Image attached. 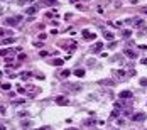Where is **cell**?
<instances>
[{"instance_id":"cell-2","label":"cell","mask_w":147,"mask_h":130,"mask_svg":"<svg viewBox=\"0 0 147 130\" xmlns=\"http://www.w3.org/2000/svg\"><path fill=\"white\" fill-rule=\"evenodd\" d=\"M118 98H120V100H128V98H132V91H128V90H124V91L118 93Z\"/></svg>"},{"instance_id":"cell-8","label":"cell","mask_w":147,"mask_h":130,"mask_svg":"<svg viewBox=\"0 0 147 130\" xmlns=\"http://www.w3.org/2000/svg\"><path fill=\"white\" fill-rule=\"evenodd\" d=\"M103 36H105V39H107V41H113V32L103 31Z\"/></svg>"},{"instance_id":"cell-28","label":"cell","mask_w":147,"mask_h":130,"mask_svg":"<svg viewBox=\"0 0 147 130\" xmlns=\"http://www.w3.org/2000/svg\"><path fill=\"white\" fill-rule=\"evenodd\" d=\"M140 63H142V64H144V66H147V57H144V59H142V61H140Z\"/></svg>"},{"instance_id":"cell-15","label":"cell","mask_w":147,"mask_h":130,"mask_svg":"<svg viewBox=\"0 0 147 130\" xmlns=\"http://www.w3.org/2000/svg\"><path fill=\"white\" fill-rule=\"evenodd\" d=\"M122 36H124V39H128L132 36V31H128V29H125L124 32H122Z\"/></svg>"},{"instance_id":"cell-7","label":"cell","mask_w":147,"mask_h":130,"mask_svg":"<svg viewBox=\"0 0 147 130\" xmlns=\"http://www.w3.org/2000/svg\"><path fill=\"white\" fill-rule=\"evenodd\" d=\"M36 12H37V7H34V5H32V7H27V9H26V14H27V15H34Z\"/></svg>"},{"instance_id":"cell-30","label":"cell","mask_w":147,"mask_h":130,"mask_svg":"<svg viewBox=\"0 0 147 130\" xmlns=\"http://www.w3.org/2000/svg\"><path fill=\"white\" fill-rule=\"evenodd\" d=\"M69 2H71V3H76V2H78V0H69Z\"/></svg>"},{"instance_id":"cell-10","label":"cell","mask_w":147,"mask_h":130,"mask_svg":"<svg viewBox=\"0 0 147 130\" xmlns=\"http://www.w3.org/2000/svg\"><path fill=\"white\" fill-rule=\"evenodd\" d=\"M96 123V118H88V120L83 122V125H86V127H90V125H95Z\"/></svg>"},{"instance_id":"cell-21","label":"cell","mask_w":147,"mask_h":130,"mask_svg":"<svg viewBox=\"0 0 147 130\" xmlns=\"http://www.w3.org/2000/svg\"><path fill=\"white\" fill-rule=\"evenodd\" d=\"M22 127H31V120H22Z\"/></svg>"},{"instance_id":"cell-12","label":"cell","mask_w":147,"mask_h":130,"mask_svg":"<svg viewBox=\"0 0 147 130\" xmlns=\"http://www.w3.org/2000/svg\"><path fill=\"white\" fill-rule=\"evenodd\" d=\"M52 66H63V64H64V61L63 59H52Z\"/></svg>"},{"instance_id":"cell-9","label":"cell","mask_w":147,"mask_h":130,"mask_svg":"<svg viewBox=\"0 0 147 130\" xmlns=\"http://www.w3.org/2000/svg\"><path fill=\"white\" fill-rule=\"evenodd\" d=\"M73 74H74V76H78V78H83L85 76V69H74Z\"/></svg>"},{"instance_id":"cell-27","label":"cell","mask_w":147,"mask_h":130,"mask_svg":"<svg viewBox=\"0 0 147 130\" xmlns=\"http://www.w3.org/2000/svg\"><path fill=\"white\" fill-rule=\"evenodd\" d=\"M37 130H52L51 127H41V128H37Z\"/></svg>"},{"instance_id":"cell-19","label":"cell","mask_w":147,"mask_h":130,"mask_svg":"<svg viewBox=\"0 0 147 130\" xmlns=\"http://www.w3.org/2000/svg\"><path fill=\"white\" fill-rule=\"evenodd\" d=\"M22 103H24V100H14V102H12L14 107H19V105H22Z\"/></svg>"},{"instance_id":"cell-20","label":"cell","mask_w":147,"mask_h":130,"mask_svg":"<svg viewBox=\"0 0 147 130\" xmlns=\"http://www.w3.org/2000/svg\"><path fill=\"white\" fill-rule=\"evenodd\" d=\"M31 76H32L31 73H22V79H24V81H27V79H29Z\"/></svg>"},{"instance_id":"cell-14","label":"cell","mask_w":147,"mask_h":130,"mask_svg":"<svg viewBox=\"0 0 147 130\" xmlns=\"http://www.w3.org/2000/svg\"><path fill=\"white\" fill-rule=\"evenodd\" d=\"M14 41H15V39H14V37H5V39H3V41H2V44H3V46H5V44H12Z\"/></svg>"},{"instance_id":"cell-4","label":"cell","mask_w":147,"mask_h":130,"mask_svg":"<svg viewBox=\"0 0 147 130\" xmlns=\"http://www.w3.org/2000/svg\"><path fill=\"white\" fill-rule=\"evenodd\" d=\"M124 54L127 57H130V59H135V57H137V51H132V49H124Z\"/></svg>"},{"instance_id":"cell-29","label":"cell","mask_w":147,"mask_h":130,"mask_svg":"<svg viewBox=\"0 0 147 130\" xmlns=\"http://www.w3.org/2000/svg\"><path fill=\"white\" fill-rule=\"evenodd\" d=\"M142 12H144V14H147V7H144V9H142Z\"/></svg>"},{"instance_id":"cell-3","label":"cell","mask_w":147,"mask_h":130,"mask_svg":"<svg viewBox=\"0 0 147 130\" xmlns=\"http://www.w3.org/2000/svg\"><path fill=\"white\" fill-rule=\"evenodd\" d=\"M132 120H134V122H144L145 120V113H142V111L134 113V115H132Z\"/></svg>"},{"instance_id":"cell-16","label":"cell","mask_w":147,"mask_h":130,"mask_svg":"<svg viewBox=\"0 0 147 130\" xmlns=\"http://www.w3.org/2000/svg\"><path fill=\"white\" fill-rule=\"evenodd\" d=\"M85 39H86V41H95V39H96V34H93V32H90V34L86 36V37H85Z\"/></svg>"},{"instance_id":"cell-31","label":"cell","mask_w":147,"mask_h":130,"mask_svg":"<svg viewBox=\"0 0 147 130\" xmlns=\"http://www.w3.org/2000/svg\"><path fill=\"white\" fill-rule=\"evenodd\" d=\"M69 130H76V128H69Z\"/></svg>"},{"instance_id":"cell-25","label":"cell","mask_w":147,"mask_h":130,"mask_svg":"<svg viewBox=\"0 0 147 130\" xmlns=\"http://www.w3.org/2000/svg\"><path fill=\"white\" fill-rule=\"evenodd\" d=\"M31 2H32V0H19L20 5H24V3H31Z\"/></svg>"},{"instance_id":"cell-1","label":"cell","mask_w":147,"mask_h":130,"mask_svg":"<svg viewBox=\"0 0 147 130\" xmlns=\"http://www.w3.org/2000/svg\"><path fill=\"white\" fill-rule=\"evenodd\" d=\"M20 20H22V17H20V15H17V17H9V19L5 20V24H7V26H10V27H14V26H17Z\"/></svg>"},{"instance_id":"cell-23","label":"cell","mask_w":147,"mask_h":130,"mask_svg":"<svg viewBox=\"0 0 147 130\" xmlns=\"http://www.w3.org/2000/svg\"><path fill=\"white\" fill-rule=\"evenodd\" d=\"M140 86H147V78H142L140 79Z\"/></svg>"},{"instance_id":"cell-26","label":"cell","mask_w":147,"mask_h":130,"mask_svg":"<svg viewBox=\"0 0 147 130\" xmlns=\"http://www.w3.org/2000/svg\"><path fill=\"white\" fill-rule=\"evenodd\" d=\"M24 59H26V54L20 52V54H19V61H24Z\"/></svg>"},{"instance_id":"cell-22","label":"cell","mask_w":147,"mask_h":130,"mask_svg":"<svg viewBox=\"0 0 147 130\" xmlns=\"http://www.w3.org/2000/svg\"><path fill=\"white\" fill-rule=\"evenodd\" d=\"M39 56H41V57H46V56H49V52L48 51H41V52H39Z\"/></svg>"},{"instance_id":"cell-11","label":"cell","mask_w":147,"mask_h":130,"mask_svg":"<svg viewBox=\"0 0 147 130\" xmlns=\"http://www.w3.org/2000/svg\"><path fill=\"white\" fill-rule=\"evenodd\" d=\"M56 2H58V0H44V2H42V5L52 7V5H56Z\"/></svg>"},{"instance_id":"cell-17","label":"cell","mask_w":147,"mask_h":130,"mask_svg":"<svg viewBox=\"0 0 147 130\" xmlns=\"http://www.w3.org/2000/svg\"><path fill=\"white\" fill-rule=\"evenodd\" d=\"M100 85H110V86H112L113 81H112V79H102V81H100Z\"/></svg>"},{"instance_id":"cell-13","label":"cell","mask_w":147,"mask_h":130,"mask_svg":"<svg viewBox=\"0 0 147 130\" xmlns=\"http://www.w3.org/2000/svg\"><path fill=\"white\" fill-rule=\"evenodd\" d=\"M68 76H71V71H69V69H64L63 73L59 74V78H63V79H64V78H68Z\"/></svg>"},{"instance_id":"cell-6","label":"cell","mask_w":147,"mask_h":130,"mask_svg":"<svg viewBox=\"0 0 147 130\" xmlns=\"http://www.w3.org/2000/svg\"><path fill=\"white\" fill-rule=\"evenodd\" d=\"M56 103H58V105H68L69 102H68L64 96H56Z\"/></svg>"},{"instance_id":"cell-18","label":"cell","mask_w":147,"mask_h":130,"mask_svg":"<svg viewBox=\"0 0 147 130\" xmlns=\"http://www.w3.org/2000/svg\"><path fill=\"white\" fill-rule=\"evenodd\" d=\"M117 117H118V108H115V110L110 113V118H117Z\"/></svg>"},{"instance_id":"cell-24","label":"cell","mask_w":147,"mask_h":130,"mask_svg":"<svg viewBox=\"0 0 147 130\" xmlns=\"http://www.w3.org/2000/svg\"><path fill=\"white\" fill-rule=\"evenodd\" d=\"M2 88H3V90H10V83H3Z\"/></svg>"},{"instance_id":"cell-5","label":"cell","mask_w":147,"mask_h":130,"mask_svg":"<svg viewBox=\"0 0 147 130\" xmlns=\"http://www.w3.org/2000/svg\"><path fill=\"white\" fill-rule=\"evenodd\" d=\"M102 48H103V42H96V44H95V46H93V48H91V52H93V54L100 52V49H102Z\"/></svg>"}]
</instances>
